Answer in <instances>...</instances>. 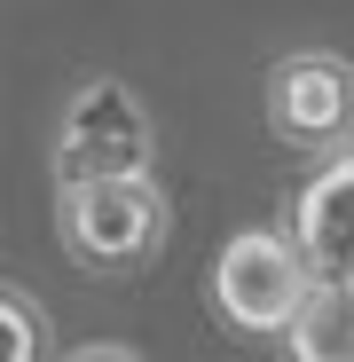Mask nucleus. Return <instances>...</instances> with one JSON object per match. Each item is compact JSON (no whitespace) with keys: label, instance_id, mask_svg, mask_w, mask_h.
I'll list each match as a JSON object with an SVG mask.
<instances>
[{"label":"nucleus","instance_id":"f257e3e1","mask_svg":"<svg viewBox=\"0 0 354 362\" xmlns=\"http://www.w3.org/2000/svg\"><path fill=\"white\" fill-rule=\"evenodd\" d=\"M55 228H64V252L87 276H142L165 245V189L142 181H79V189L55 197Z\"/></svg>","mask_w":354,"mask_h":362},{"label":"nucleus","instance_id":"f03ea898","mask_svg":"<svg viewBox=\"0 0 354 362\" xmlns=\"http://www.w3.org/2000/svg\"><path fill=\"white\" fill-rule=\"evenodd\" d=\"M307 291H315V276H307L300 245H291L283 228H244V236H228L220 260H213V308L244 339H283L300 323Z\"/></svg>","mask_w":354,"mask_h":362},{"label":"nucleus","instance_id":"7ed1b4c3","mask_svg":"<svg viewBox=\"0 0 354 362\" xmlns=\"http://www.w3.org/2000/svg\"><path fill=\"white\" fill-rule=\"evenodd\" d=\"M142 173H150V110L134 103V87L87 79L64 103V127H55V189H79V181H142Z\"/></svg>","mask_w":354,"mask_h":362},{"label":"nucleus","instance_id":"20e7f679","mask_svg":"<svg viewBox=\"0 0 354 362\" xmlns=\"http://www.w3.org/2000/svg\"><path fill=\"white\" fill-rule=\"evenodd\" d=\"M268 134L283 150H346L354 142V64L346 55H283V64L268 71Z\"/></svg>","mask_w":354,"mask_h":362},{"label":"nucleus","instance_id":"39448f33","mask_svg":"<svg viewBox=\"0 0 354 362\" xmlns=\"http://www.w3.org/2000/svg\"><path fill=\"white\" fill-rule=\"evenodd\" d=\"M291 245L315 284H354V142L315 158L300 205H291Z\"/></svg>","mask_w":354,"mask_h":362},{"label":"nucleus","instance_id":"423d86ee","mask_svg":"<svg viewBox=\"0 0 354 362\" xmlns=\"http://www.w3.org/2000/svg\"><path fill=\"white\" fill-rule=\"evenodd\" d=\"M291 362H354V291L346 284H315L300 323L283 331Z\"/></svg>","mask_w":354,"mask_h":362},{"label":"nucleus","instance_id":"0eeeda50","mask_svg":"<svg viewBox=\"0 0 354 362\" xmlns=\"http://www.w3.org/2000/svg\"><path fill=\"white\" fill-rule=\"evenodd\" d=\"M47 354V331H40V308L16 291H0V362H40Z\"/></svg>","mask_w":354,"mask_h":362},{"label":"nucleus","instance_id":"6e6552de","mask_svg":"<svg viewBox=\"0 0 354 362\" xmlns=\"http://www.w3.org/2000/svg\"><path fill=\"white\" fill-rule=\"evenodd\" d=\"M64 362H142V354H126V346H79V354H64Z\"/></svg>","mask_w":354,"mask_h":362},{"label":"nucleus","instance_id":"1a4fd4ad","mask_svg":"<svg viewBox=\"0 0 354 362\" xmlns=\"http://www.w3.org/2000/svg\"><path fill=\"white\" fill-rule=\"evenodd\" d=\"M346 291H354V284H346Z\"/></svg>","mask_w":354,"mask_h":362}]
</instances>
